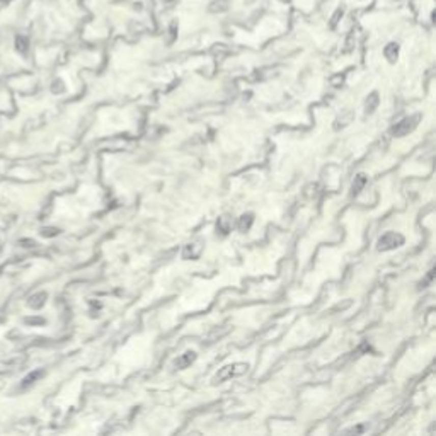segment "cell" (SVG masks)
Instances as JSON below:
<instances>
[{"mask_svg": "<svg viewBox=\"0 0 436 436\" xmlns=\"http://www.w3.org/2000/svg\"><path fill=\"white\" fill-rule=\"evenodd\" d=\"M196 360V353L195 351H186L184 355H181L179 358L176 360V368L177 370H184V368H187V366H189L193 361Z\"/></svg>", "mask_w": 436, "mask_h": 436, "instance_id": "277c9868", "label": "cell"}, {"mask_svg": "<svg viewBox=\"0 0 436 436\" xmlns=\"http://www.w3.org/2000/svg\"><path fill=\"white\" fill-rule=\"evenodd\" d=\"M418 121H419V116L404 118L402 121L397 123V125L394 126V130H392L394 137H404V135H407V133H411L416 126H418Z\"/></svg>", "mask_w": 436, "mask_h": 436, "instance_id": "3957f363", "label": "cell"}, {"mask_svg": "<svg viewBox=\"0 0 436 436\" xmlns=\"http://www.w3.org/2000/svg\"><path fill=\"white\" fill-rule=\"evenodd\" d=\"M251 224H252V215H244V216L240 218V230H242V232L249 230Z\"/></svg>", "mask_w": 436, "mask_h": 436, "instance_id": "5b68a950", "label": "cell"}, {"mask_svg": "<svg viewBox=\"0 0 436 436\" xmlns=\"http://www.w3.org/2000/svg\"><path fill=\"white\" fill-rule=\"evenodd\" d=\"M247 368H249V365H247V363H234V365H227V366H224V368H222V370L216 373L215 382H216V384H222V382L229 380V378H232V376H240V375H244V373H246Z\"/></svg>", "mask_w": 436, "mask_h": 436, "instance_id": "6da1fadb", "label": "cell"}, {"mask_svg": "<svg viewBox=\"0 0 436 436\" xmlns=\"http://www.w3.org/2000/svg\"><path fill=\"white\" fill-rule=\"evenodd\" d=\"M404 244V237L395 234V232H387L378 239V251H390L395 247H400Z\"/></svg>", "mask_w": 436, "mask_h": 436, "instance_id": "7a4b0ae2", "label": "cell"}, {"mask_svg": "<svg viewBox=\"0 0 436 436\" xmlns=\"http://www.w3.org/2000/svg\"><path fill=\"white\" fill-rule=\"evenodd\" d=\"M365 181H366V179H365V176H363V174H360L358 177H356V182L353 184V193H355V195H356V193H360L361 186L365 184Z\"/></svg>", "mask_w": 436, "mask_h": 436, "instance_id": "8992f818", "label": "cell"}]
</instances>
